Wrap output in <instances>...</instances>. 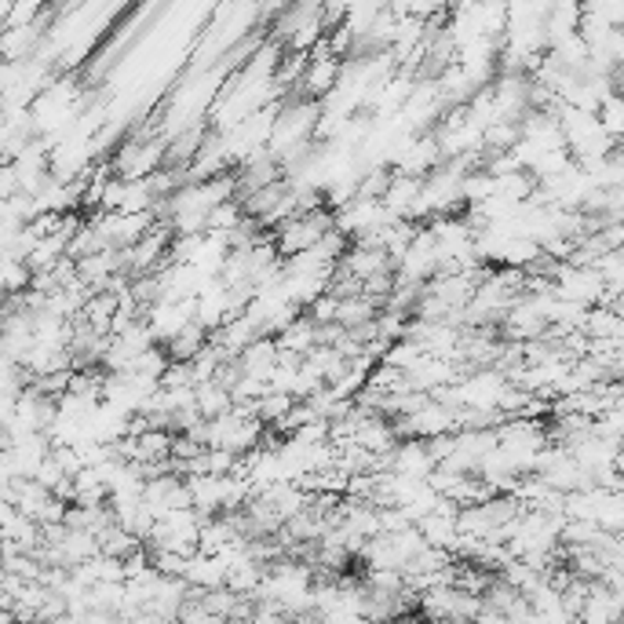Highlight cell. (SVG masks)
<instances>
[{"label": "cell", "instance_id": "6da1fadb", "mask_svg": "<svg viewBox=\"0 0 624 624\" xmlns=\"http://www.w3.org/2000/svg\"><path fill=\"white\" fill-rule=\"evenodd\" d=\"M205 343H209V329H201L198 321H187V326L176 329L161 347H165V355L172 358V362H190V358H194Z\"/></svg>", "mask_w": 624, "mask_h": 624}]
</instances>
